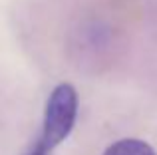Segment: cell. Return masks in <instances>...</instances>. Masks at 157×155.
Segmentation results:
<instances>
[{
    "label": "cell",
    "mask_w": 157,
    "mask_h": 155,
    "mask_svg": "<svg viewBox=\"0 0 157 155\" xmlns=\"http://www.w3.org/2000/svg\"><path fill=\"white\" fill-rule=\"evenodd\" d=\"M32 104L28 96L0 93V155H16L32 123Z\"/></svg>",
    "instance_id": "3"
},
{
    "label": "cell",
    "mask_w": 157,
    "mask_h": 155,
    "mask_svg": "<svg viewBox=\"0 0 157 155\" xmlns=\"http://www.w3.org/2000/svg\"><path fill=\"white\" fill-rule=\"evenodd\" d=\"M70 155H157L153 143L135 133H111L98 123L92 129H78Z\"/></svg>",
    "instance_id": "2"
},
{
    "label": "cell",
    "mask_w": 157,
    "mask_h": 155,
    "mask_svg": "<svg viewBox=\"0 0 157 155\" xmlns=\"http://www.w3.org/2000/svg\"><path fill=\"white\" fill-rule=\"evenodd\" d=\"M80 117V93L68 81H62L52 89L44 105L42 131L38 139L50 151L64 143L78 125Z\"/></svg>",
    "instance_id": "1"
},
{
    "label": "cell",
    "mask_w": 157,
    "mask_h": 155,
    "mask_svg": "<svg viewBox=\"0 0 157 155\" xmlns=\"http://www.w3.org/2000/svg\"><path fill=\"white\" fill-rule=\"evenodd\" d=\"M50 153H52V151L42 143V141L36 139V141H34V145H32V149H30V151H28L26 155H50Z\"/></svg>",
    "instance_id": "4"
}]
</instances>
